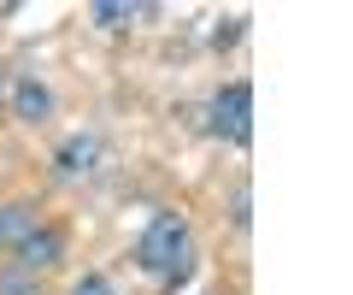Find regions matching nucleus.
I'll use <instances>...</instances> for the list:
<instances>
[{"mask_svg": "<svg viewBox=\"0 0 353 295\" xmlns=\"http://www.w3.org/2000/svg\"><path fill=\"white\" fill-rule=\"evenodd\" d=\"M241 30H248V18H241V12L218 18V30H212V48H218V53H224V48H236V41H241Z\"/></svg>", "mask_w": 353, "mask_h": 295, "instance_id": "obj_7", "label": "nucleus"}, {"mask_svg": "<svg viewBox=\"0 0 353 295\" xmlns=\"http://www.w3.org/2000/svg\"><path fill=\"white\" fill-rule=\"evenodd\" d=\"M101 160H106L101 130H77V136H65L59 148H53V171H59V178H88V171H101Z\"/></svg>", "mask_w": 353, "mask_h": 295, "instance_id": "obj_3", "label": "nucleus"}, {"mask_svg": "<svg viewBox=\"0 0 353 295\" xmlns=\"http://www.w3.org/2000/svg\"><path fill=\"white\" fill-rule=\"evenodd\" d=\"M206 130L230 148H248L253 142V83H224V89L206 101Z\"/></svg>", "mask_w": 353, "mask_h": 295, "instance_id": "obj_2", "label": "nucleus"}, {"mask_svg": "<svg viewBox=\"0 0 353 295\" xmlns=\"http://www.w3.org/2000/svg\"><path fill=\"white\" fill-rule=\"evenodd\" d=\"M248 207H253V195H248V189H236V201H230V218H236V231H248V225H253Z\"/></svg>", "mask_w": 353, "mask_h": 295, "instance_id": "obj_10", "label": "nucleus"}, {"mask_svg": "<svg viewBox=\"0 0 353 295\" xmlns=\"http://www.w3.org/2000/svg\"><path fill=\"white\" fill-rule=\"evenodd\" d=\"M12 260H18V272H48V266H59L65 260V231H53V225H36V231H24L12 242Z\"/></svg>", "mask_w": 353, "mask_h": 295, "instance_id": "obj_4", "label": "nucleus"}, {"mask_svg": "<svg viewBox=\"0 0 353 295\" xmlns=\"http://www.w3.org/2000/svg\"><path fill=\"white\" fill-rule=\"evenodd\" d=\"M12 113L24 118V124H41V118L53 113V89H48V83H36V77H24L12 89Z\"/></svg>", "mask_w": 353, "mask_h": 295, "instance_id": "obj_6", "label": "nucleus"}, {"mask_svg": "<svg viewBox=\"0 0 353 295\" xmlns=\"http://www.w3.org/2000/svg\"><path fill=\"white\" fill-rule=\"evenodd\" d=\"M0 295H36V278H30V272H6V278H0Z\"/></svg>", "mask_w": 353, "mask_h": 295, "instance_id": "obj_9", "label": "nucleus"}, {"mask_svg": "<svg viewBox=\"0 0 353 295\" xmlns=\"http://www.w3.org/2000/svg\"><path fill=\"white\" fill-rule=\"evenodd\" d=\"M159 6H136V0H94L88 6V24H101V30H130L136 18H153Z\"/></svg>", "mask_w": 353, "mask_h": 295, "instance_id": "obj_5", "label": "nucleus"}, {"mask_svg": "<svg viewBox=\"0 0 353 295\" xmlns=\"http://www.w3.org/2000/svg\"><path fill=\"white\" fill-rule=\"evenodd\" d=\"M71 295H118V289H112V278H106V272H83V278L71 283Z\"/></svg>", "mask_w": 353, "mask_h": 295, "instance_id": "obj_8", "label": "nucleus"}, {"mask_svg": "<svg viewBox=\"0 0 353 295\" xmlns=\"http://www.w3.org/2000/svg\"><path fill=\"white\" fill-rule=\"evenodd\" d=\"M136 266L148 278H165V283H183L194 266V242H189V218L183 213H153L148 231L136 236Z\"/></svg>", "mask_w": 353, "mask_h": 295, "instance_id": "obj_1", "label": "nucleus"}]
</instances>
